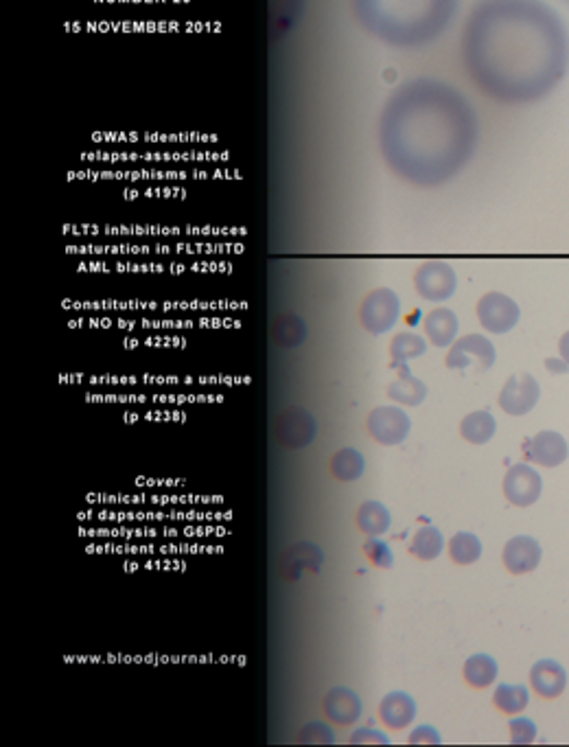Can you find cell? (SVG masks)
Returning <instances> with one entry per match:
<instances>
[{
  "label": "cell",
  "instance_id": "obj_21",
  "mask_svg": "<svg viewBox=\"0 0 569 747\" xmlns=\"http://www.w3.org/2000/svg\"><path fill=\"white\" fill-rule=\"evenodd\" d=\"M495 430L497 421L489 410H475L460 423V434L464 436V441H469L473 445L489 443L495 436Z\"/></svg>",
  "mask_w": 569,
  "mask_h": 747
},
{
  "label": "cell",
  "instance_id": "obj_7",
  "mask_svg": "<svg viewBox=\"0 0 569 747\" xmlns=\"http://www.w3.org/2000/svg\"><path fill=\"white\" fill-rule=\"evenodd\" d=\"M414 287L416 292L425 301L432 303H443L447 298L454 296L458 279L454 268L445 261H425L421 268L414 274Z\"/></svg>",
  "mask_w": 569,
  "mask_h": 747
},
{
  "label": "cell",
  "instance_id": "obj_3",
  "mask_svg": "<svg viewBox=\"0 0 569 747\" xmlns=\"http://www.w3.org/2000/svg\"><path fill=\"white\" fill-rule=\"evenodd\" d=\"M460 0H353V14L370 36L397 49H421L451 27Z\"/></svg>",
  "mask_w": 569,
  "mask_h": 747
},
{
  "label": "cell",
  "instance_id": "obj_33",
  "mask_svg": "<svg viewBox=\"0 0 569 747\" xmlns=\"http://www.w3.org/2000/svg\"><path fill=\"white\" fill-rule=\"evenodd\" d=\"M351 745H390V739L383 732L362 728V730L353 732Z\"/></svg>",
  "mask_w": 569,
  "mask_h": 747
},
{
  "label": "cell",
  "instance_id": "obj_10",
  "mask_svg": "<svg viewBox=\"0 0 569 747\" xmlns=\"http://www.w3.org/2000/svg\"><path fill=\"white\" fill-rule=\"evenodd\" d=\"M519 305L502 292H489L478 301L480 325L491 333H508L519 323Z\"/></svg>",
  "mask_w": 569,
  "mask_h": 747
},
{
  "label": "cell",
  "instance_id": "obj_20",
  "mask_svg": "<svg viewBox=\"0 0 569 747\" xmlns=\"http://www.w3.org/2000/svg\"><path fill=\"white\" fill-rule=\"evenodd\" d=\"M388 397L403 406H421L427 397V386L408 371V366H401L399 377L388 386Z\"/></svg>",
  "mask_w": 569,
  "mask_h": 747
},
{
  "label": "cell",
  "instance_id": "obj_14",
  "mask_svg": "<svg viewBox=\"0 0 569 747\" xmlns=\"http://www.w3.org/2000/svg\"><path fill=\"white\" fill-rule=\"evenodd\" d=\"M528 461H534L541 467H559L567 461V441L559 432L545 430L526 443Z\"/></svg>",
  "mask_w": 569,
  "mask_h": 747
},
{
  "label": "cell",
  "instance_id": "obj_29",
  "mask_svg": "<svg viewBox=\"0 0 569 747\" xmlns=\"http://www.w3.org/2000/svg\"><path fill=\"white\" fill-rule=\"evenodd\" d=\"M305 0H272V22L278 33L292 29L300 18Z\"/></svg>",
  "mask_w": 569,
  "mask_h": 747
},
{
  "label": "cell",
  "instance_id": "obj_2",
  "mask_svg": "<svg viewBox=\"0 0 569 747\" xmlns=\"http://www.w3.org/2000/svg\"><path fill=\"white\" fill-rule=\"evenodd\" d=\"M480 121L458 88L434 77L401 84L383 106L379 147L388 167L416 187H440L469 165Z\"/></svg>",
  "mask_w": 569,
  "mask_h": 747
},
{
  "label": "cell",
  "instance_id": "obj_8",
  "mask_svg": "<svg viewBox=\"0 0 569 747\" xmlns=\"http://www.w3.org/2000/svg\"><path fill=\"white\" fill-rule=\"evenodd\" d=\"M368 432L381 445H399L408 439L412 421L397 406H379L368 415Z\"/></svg>",
  "mask_w": 569,
  "mask_h": 747
},
{
  "label": "cell",
  "instance_id": "obj_13",
  "mask_svg": "<svg viewBox=\"0 0 569 747\" xmlns=\"http://www.w3.org/2000/svg\"><path fill=\"white\" fill-rule=\"evenodd\" d=\"M322 708L327 719L338 723V726L342 728L353 726V723L362 717V699H359V695L346 686L331 688V691L324 695Z\"/></svg>",
  "mask_w": 569,
  "mask_h": 747
},
{
  "label": "cell",
  "instance_id": "obj_25",
  "mask_svg": "<svg viewBox=\"0 0 569 747\" xmlns=\"http://www.w3.org/2000/svg\"><path fill=\"white\" fill-rule=\"evenodd\" d=\"M443 546H445L443 533H440L436 526H423L414 533L408 550H410V555H414L416 559L434 561L440 553H443Z\"/></svg>",
  "mask_w": 569,
  "mask_h": 747
},
{
  "label": "cell",
  "instance_id": "obj_11",
  "mask_svg": "<svg viewBox=\"0 0 569 747\" xmlns=\"http://www.w3.org/2000/svg\"><path fill=\"white\" fill-rule=\"evenodd\" d=\"M324 566V553L322 548L311 544V542H300L289 546L281 561H278V572L287 583H296L305 577V574H318Z\"/></svg>",
  "mask_w": 569,
  "mask_h": 747
},
{
  "label": "cell",
  "instance_id": "obj_27",
  "mask_svg": "<svg viewBox=\"0 0 569 747\" xmlns=\"http://www.w3.org/2000/svg\"><path fill=\"white\" fill-rule=\"evenodd\" d=\"M530 701L528 688L526 686H515V684H499L493 693V704L504 712V715H519L521 710H526Z\"/></svg>",
  "mask_w": 569,
  "mask_h": 747
},
{
  "label": "cell",
  "instance_id": "obj_28",
  "mask_svg": "<svg viewBox=\"0 0 569 747\" xmlns=\"http://www.w3.org/2000/svg\"><path fill=\"white\" fill-rule=\"evenodd\" d=\"M449 557L458 566H471L482 557V542L473 533H456L449 542Z\"/></svg>",
  "mask_w": 569,
  "mask_h": 747
},
{
  "label": "cell",
  "instance_id": "obj_9",
  "mask_svg": "<svg viewBox=\"0 0 569 747\" xmlns=\"http://www.w3.org/2000/svg\"><path fill=\"white\" fill-rule=\"evenodd\" d=\"M541 395L539 382L530 373H515L508 377L502 393H499V408L510 417H521L537 406Z\"/></svg>",
  "mask_w": 569,
  "mask_h": 747
},
{
  "label": "cell",
  "instance_id": "obj_37",
  "mask_svg": "<svg viewBox=\"0 0 569 747\" xmlns=\"http://www.w3.org/2000/svg\"><path fill=\"white\" fill-rule=\"evenodd\" d=\"M567 3H569V0H567Z\"/></svg>",
  "mask_w": 569,
  "mask_h": 747
},
{
  "label": "cell",
  "instance_id": "obj_18",
  "mask_svg": "<svg viewBox=\"0 0 569 747\" xmlns=\"http://www.w3.org/2000/svg\"><path fill=\"white\" fill-rule=\"evenodd\" d=\"M423 327L434 347H451L458 336V316L449 307H436L423 318Z\"/></svg>",
  "mask_w": 569,
  "mask_h": 747
},
{
  "label": "cell",
  "instance_id": "obj_5",
  "mask_svg": "<svg viewBox=\"0 0 569 747\" xmlns=\"http://www.w3.org/2000/svg\"><path fill=\"white\" fill-rule=\"evenodd\" d=\"M399 316L401 301L390 287H377V290H373L364 298L362 307H359V323H362V327L368 333H373V336L388 333L397 325Z\"/></svg>",
  "mask_w": 569,
  "mask_h": 747
},
{
  "label": "cell",
  "instance_id": "obj_6",
  "mask_svg": "<svg viewBox=\"0 0 569 747\" xmlns=\"http://www.w3.org/2000/svg\"><path fill=\"white\" fill-rule=\"evenodd\" d=\"M318 434V421L307 408H285L274 421V439L285 450H305Z\"/></svg>",
  "mask_w": 569,
  "mask_h": 747
},
{
  "label": "cell",
  "instance_id": "obj_31",
  "mask_svg": "<svg viewBox=\"0 0 569 747\" xmlns=\"http://www.w3.org/2000/svg\"><path fill=\"white\" fill-rule=\"evenodd\" d=\"M364 555L373 563L375 568H392L394 566V555L386 542H381L379 537H368L364 542Z\"/></svg>",
  "mask_w": 569,
  "mask_h": 747
},
{
  "label": "cell",
  "instance_id": "obj_35",
  "mask_svg": "<svg viewBox=\"0 0 569 747\" xmlns=\"http://www.w3.org/2000/svg\"><path fill=\"white\" fill-rule=\"evenodd\" d=\"M545 369L554 375H563L569 371V364L563 358H550V360H545Z\"/></svg>",
  "mask_w": 569,
  "mask_h": 747
},
{
  "label": "cell",
  "instance_id": "obj_12",
  "mask_svg": "<svg viewBox=\"0 0 569 747\" xmlns=\"http://www.w3.org/2000/svg\"><path fill=\"white\" fill-rule=\"evenodd\" d=\"M543 489L541 476L530 465H513L504 478V496L515 507H530Z\"/></svg>",
  "mask_w": 569,
  "mask_h": 747
},
{
  "label": "cell",
  "instance_id": "obj_4",
  "mask_svg": "<svg viewBox=\"0 0 569 747\" xmlns=\"http://www.w3.org/2000/svg\"><path fill=\"white\" fill-rule=\"evenodd\" d=\"M445 364L451 371H471L475 375L486 373L495 364V347L480 333H469V336L451 344Z\"/></svg>",
  "mask_w": 569,
  "mask_h": 747
},
{
  "label": "cell",
  "instance_id": "obj_32",
  "mask_svg": "<svg viewBox=\"0 0 569 747\" xmlns=\"http://www.w3.org/2000/svg\"><path fill=\"white\" fill-rule=\"evenodd\" d=\"M537 739V726L526 717H515L510 721V743L513 745H530Z\"/></svg>",
  "mask_w": 569,
  "mask_h": 747
},
{
  "label": "cell",
  "instance_id": "obj_22",
  "mask_svg": "<svg viewBox=\"0 0 569 747\" xmlns=\"http://www.w3.org/2000/svg\"><path fill=\"white\" fill-rule=\"evenodd\" d=\"M359 531L368 537H381L390 528V511L377 500H368L357 511Z\"/></svg>",
  "mask_w": 569,
  "mask_h": 747
},
{
  "label": "cell",
  "instance_id": "obj_15",
  "mask_svg": "<svg viewBox=\"0 0 569 747\" xmlns=\"http://www.w3.org/2000/svg\"><path fill=\"white\" fill-rule=\"evenodd\" d=\"M504 566L513 572V574H526L537 570L541 563V546L537 539H532L528 535H519L513 537L510 542L504 546Z\"/></svg>",
  "mask_w": 569,
  "mask_h": 747
},
{
  "label": "cell",
  "instance_id": "obj_36",
  "mask_svg": "<svg viewBox=\"0 0 569 747\" xmlns=\"http://www.w3.org/2000/svg\"><path fill=\"white\" fill-rule=\"evenodd\" d=\"M559 353H561V358L569 364V331L565 333V336L559 342Z\"/></svg>",
  "mask_w": 569,
  "mask_h": 747
},
{
  "label": "cell",
  "instance_id": "obj_26",
  "mask_svg": "<svg viewBox=\"0 0 569 747\" xmlns=\"http://www.w3.org/2000/svg\"><path fill=\"white\" fill-rule=\"evenodd\" d=\"M464 680L473 688H486L497 680V662L486 653H475L464 662Z\"/></svg>",
  "mask_w": 569,
  "mask_h": 747
},
{
  "label": "cell",
  "instance_id": "obj_1",
  "mask_svg": "<svg viewBox=\"0 0 569 747\" xmlns=\"http://www.w3.org/2000/svg\"><path fill=\"white\" fill-rule=\"evenodd\" d=\"M462 62L486 97L541 101L567 73L569 31L543 0H480L462 31Z\"/></svg>",
  "mask_w": 569,
  "mask_h": 747
},
{
  "label": "cell",
  "instance_id": "obj_16",
  "mask_svg": "<svg viewBox=\"0 0 569 747\" xmlns=\"http://www.w3.org/2000/svg\"><path fill=\"white\" fill-rule=\"evenodd\" d=\"M530 684L534 688V693H539L545 699H554L565 691L567 673L559 662L541 660L532 666Z\"/></svg>",
  "mask_w": 569,
  "mask_h": 747
},
{
  "label": "cell",
  "instance_id": "obj_19",
  "mask_svg": "<svg viewBox=\"0 0 569 747\" xmlns=\"http://www.w3.org/2000/svg\"><path fill=\"white\" fill-rule=\"evenodd\" d=\"M309 338V327L298 314H281L272 323V340L281 349H298Z\"/></svg>",
  "mask_w": 569,
  "mask_h": 747
},
{
  "label": "cell",
  "instance_id": "obj_24",
  "mask_svg": "<svg viewBox=\"0 0 569 747\" xmlns=\"http://www.w3.org/2000/svg\"><path fill=\"white\" fill-rule=\"evenodd\" d=\"M427 351V342L418 336V333H410V331H403L399 333V336H394V340L390 342V358H392V366H405L410 360H416L421 358V355H425Z\"/></svg>",
  "mask_w": 569,
  "mask_h": 747
},
{
  "label": "cell",
  "instance_id": "obj_17",
  "mask_svg": "<svg viewBox=\"0 0 569 747\" xmlns=\"http://www.w3.org/2000/svg\"><path fill=\"white\" fill-rule=\"evenodd\" d=\"M379 717L392 730L408 728L416 717V701L403 691L388 693L386 697L381 699Z\"/></svg>",
  "mask_w": 569,
  "mask_h": 747
},
{
  "label": "cell",
  "instance_id": "obj_23",
  "mask_svg": "<svg viewBox=\"0 0 569 747\" xmlns=\"http://www.w3.org/2000/svg\"><path fill=\"white\" fill-rule=\"evenodd\" d=\"M366 471V458L362 452L353 450V447H344V450L335 452L331 458V474L342 480V482H353L364 476Z\"/></svg>",
  "mask_w": 569,
  "mask_h": 747
},
{
  "label": "cell",
  "instance_id": "obj_34",
  "mask_svg": "<svg viewBox=\"0 0 569 747\" xmlns=\"http://www.w3.org/2000/svg\"><path fill=\"white\" fill-rule=\"evenodd\" d=\"M410 745H443V739L436 728L421 726L410 734Z\"/></svg>",
  "mask_w": 569,
  "mask_h": 747
},
{
  "label": "cell",
  "instance_id": "obj_30",
  "mask_svg": "<svg viewBox=\"0 0 569 747\" xmlns=\"http://www.w3.org/2000/svg\"><path fill=\"white\" fill-rule=\"evenodd\" d=\"M298 743L300 745H333L335 743V732L322 721H311L298 732Z\"/></svg>",
  "mask_w": 569,
  "mask_h": 747
}]
</instances>
